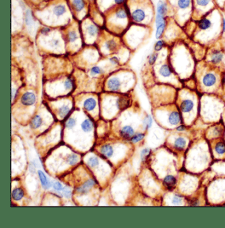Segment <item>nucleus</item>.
Returning a JSON list of instances; mask_svg holds the SVG:
<instances>
[{
	"instance_id": "1",
	"label": "nucleus",
	"mask_w": 225,
	"mask_h": 228,
	"mask_svg": "<svg viewBox=\"0 0 225 228\" xmlns=\"http://www.w3.org/2000/svg\"><path fill=\"white\" fill-rule=\"evenodd\" d=\"M217 82V78L215 74L212 73H207L205 74L202 79L203 85L207 88L213 87Z\"/></svg>"
},
{
	"instance_id": "2",
	"label": "nucleus",
	"mask_w": 225,
	"mask_h": 228,
	"mask_svg": "<svg viewBox=\"0 0 225 228\" xmlns=\"http://www.w3.org/2000/svg\"><path fill=\"white\" fill-rule=\"evenodd\" d=\"M194 107V103L191 99H186L181 102L180 108L184 113H189L192 111Z\"/></svg>"
},
{
	"instance_id": "3",
	"label": "nucleus",
	"mask_w": 225,
	"mask_h": 228,
	"mask_svg": "<svg viewBox=\"0 0 225 228\" xmlns=\"http://www.w3.org/2000/svg\"><path fill=\"white\" fill-rule=\"evenodd\" d=\"M36 102V96L31 92H26L21 97V103L25 106H31Z\"/></svg>"
},
{
	"instance_id": "4",
	"label": "nucleus",
	"mask_w": 225,
	"mask_h": 228,
	"mask_svg": "<svg viewBox=\"0 0 225 228\" xmlns=\"http://www.w3.org/2000/svg\"><path fill=\"white\" fill-rule=\"evenodd\" d=\"M168 121L171 125L176 126L182 122V117L178 111L173 110L168 115Z\"/></svg>"
},
{
	"instance_id": "5",
	"label": "nucleus",
	"mask_w": 225,
	"mask_h": 228,
	"mask_svg": "<svg viewBox=\"0 0 225 228\" xmlns=\"http://www.w3.org/2000/svg\"><path fill=\"white\" fill-rule=\"evenodd\" d=\"M176 183H177V180L173 175H167L163 180L164 186L169 190L174 189L176 185Z\"/></svg>"
},
{
	"instance_id": "6",
	"label": "nucleus",
	"mask_w": 225,
	"mask_h": 228,
	"mask_svg": "<svg viewBox=\"0 0 225 228\" xmlns=\"http://www.w3.org/2000/svg\"><path fill=\"white\" fill-rule=\"evenodd\" d=\"M120 135L124 139H130L131 138L135 135V132L133 128L130 126H126L123 127L120 130Z\"/></svg>"
},
{
	"instance_id": "7",
	"label": "nucleus",
	"mask_w": 225,
	"mask_h": 228,
	"mask_svg": "<svg viewBox=\"0 0 225 228\" xmlns=\"http://www.w3.org/2000/svg\"><path fill=\"white\" fill-rule=\"evenodd\" d=\"M130 104V99L127 96L120 97L117 99L116 106L120 110H124L129 107Z\"/></svg>"
},
{
	"instance_id": "8",
	"label": "nucleus",
	"mask_w": 225,
	"mask_h": 228,
	"mask_svg": "<svg viewBox=\"0 0 225 228\" xmlns=\"http://www.w3.org/2000/svg\"><path fill=\"white\" fill-rule=\"evenodd\" d=\"M131 17L134 21L137 23H141L145 19L146 14L143 10L137 9L131 13Z\"/></svg>"
},
{
	"instance_id": "9",
	"label": "nucleus",
	"mask_w": 225,
	"mask_h": 228,
	"mask_svg": "<svg viewBox=\"0 0 225 228\" xmlns=\"http://www.w3.org/2000/svg\"><path fill=\"white\" fill-rule=\"evenodd\" d=\"M224 55L219 50H214L211 55V62L214 65L219 64L223 61Z\"/></svg>"
},
{
	"instance_id": "10",
	"label": "nucleus",
	"mask_w": 225,
	"mask_h": 228,
	"mask_svg": "<svg viewBox=\"0 0 225 228\" xmlns=\"http://www.w3.org/2000/svg\"><path fill=\"white\" fill-rule=\"evenodd\" d=\"M95 185V181L94 180H89V181H86L83 185L77 188V191L79 193H81V194H86L89 192V189H91V188L93 186Z\"/></svg>"
},
{
	"instance_id": "11",
	"label": "nucleus",
	"mask_w": 225,
	"mask_h": 228,
	"mask_svg": "<svg viewBox=\"0 0 225 228\" xmlns=\"http://www.w3.org/2000/svg\"><path fill=\"white\" fill-rule=\"evenodd\" d=\"M159 73L162 78H170L172 75V71L169 65L167 64V63H164V64H162L160 67V68L159 70Z\"/></svg>"
},
{
	"instance_id": "12",
	"label": "nucleus",
	"mask_w": 225,
	"mask_h": 228,
	"mask_svg": "<svg viewBox=\"0 0 225 228\" xmlns=\"http://www.w3.org/2000/svg\"><path fill=\"white\" fill-rule=\"evenodd\" d=\"M120 81L118 78H112L108 80L107 85L108 89L112 91H116L119 90L120 87Z\"/></svg>"
},
{
	"instance_id": "13",
	"label": "nucleus",
	"mask_w": 225,
	"mask_h": 228,
	"mask_svg": "<svg viewBox=\"0 0 225 228\" xmlns=\"http://www.w3.org/2000/svg\"><path fill=\"white\" fill-rule=\"evenodd\" d=\"M187 144L186 139L182 137L177 138L174 141V148L178 151H182L185 147H186Z\"/></svg>"
},
{
	"instance_id": "14",
	"label": "nucleus",
	"mask_w": 225,
	"mask_h": 228,
	"mask_svg": "<svg viewBox=\"0 0 225 228\" xmlns=\"http://www.w3.org/2000/svg\"><path fill=\"white\" fill-rule=\"evenodd\" d=\"M38 174L40 180H41V184H42V186L44 187V189H45L46 190L49 189L51 187V183L49 181V180H48L47 179V177H46V175H45V173H44L42 171L39 170L38 171Z\"/></svg>"
},
{
	"instance_id": "15",
	"label": "nucleus",
	"mask_w": 225,
	"mask_h": 228,
	"mask_svg": "<svg viewBox=\"0 0 225 228\" xmlns=\"http://www.w3.org/2000/svg\"><path fill=\"white\" fill-rule=\"evenodd\" d=\"M167 11L168 8L166 3L162 0H160L157 3V7H156V13L165 16L167 13Z\"/></svg>"
},
{
	"instance_id": "16",
	"label": "nucleus",
	"mask_w": 225,
	"mask_h": 228,
	"mask_svg": "<svg viewBox=\"0 0 225 228\" xmlns=\"http://www.w3.org/2000/svg\"><path fill=\"white\" fill-rule=\"evenodd\" d=\"M212 26V23L209 19L203 18L198 22V27L201 30L206 31L210 29Z\"/></svg>"
},
{
	"instance_id": "17",
	"label": "nucleus",
	"mask_w": 225,
	"mask_h": 228,
	"mask_svg": "<svg viewBox=\"0 0 225 228\" xmlns=\"http://www.w3.org/2000/svg\"><path fill=\"white\" fill-rule=\"evenodd\" d=\"M96 105V102L93 98H89L86 99L83 103V107L88 111H91L94 110Z\"/></svg>"
},
{
	"instance_id": "18",
	"label": "nucleus",
	"mask_w": 225,
	"mask_h": 228,
	"mask_svg": "<svg viewBox=\"0 0 225 228\" xmlns=\"http://www.w3.org/2000/svg\"><path fill=\"white\" fill-rule=\"evenodd\" d=\"M101 154L106 157H110L114 154V150L110 145H104L101 148Z\"/></svg>"
},
{
	"instance_id": "19",
	"label": "nucleus",
	"mask_w": 225,
	"mask_h": 228,
	"mask_svg": "<svg viewBox=\"0 0 225 228\" xmlns=\"http://www.w3.org/2000/svg\"><path fill=\"white\" fill-rule=\"evenodd\" d=\"M82 130L85 132H91L93 128V124L89 119H86L81 124Z\"/></svg>"
},
{
	"instance_id": "20",
	"label": "nucleus",
	"mask_w": 225,
	"mask_h": 228,
	"mask_svg": "<svg viewBox=\"0 0 225 228\" xmlns=\"http://www.w3.org/2000/svg\"><path fill=\"white\" fill-rule=\"evenodd\" d=\"M24 197V192L23 190L20 189V188H17L15 189L13 192H12V197L15 201H19Z\"/></svg>"
},
{
	"instance_id": "21",
	"label": "nucleus",
	"mask_w": 225,
	"mask_h": 228,
	"mask_svg": "<svg viewBox=\"0 0 225 228\" xmlns=\"http://www.w3.org/2000/svg\"><path fill=\"white\" fill-rule=\"evenodd\" d=\"M53 12L57 17H59L66 13V7L63 5H58L54 7Z\"/></svg>"
},
{
	"instance_id": "22",
	"label": "nucleus",
	"mask_w": 225,
	"mask_h": 228,
	"mask_svg": "<svg viewBox=\"0 0 225 228\" xmlns=\"http://www.w3.org/2000/svg\"><path fill=\"white\" fill-rule=\"evenodd\" d=\"M166 26V23H164L161 25L156 27V33H155V37L156 39H159L161 38L162 36L164 31H165Z\"/></svg>"
},
{
	"instance_id": "23",
	"label": "nucleus",
	"mask_w": 225,
	"mask_h": 228,
	"mask_svg": "<svg viewBox=\"0 0 225 228\" xmlns=\"http://www.w3.org/2000/svg\"><path fill=\"white\" fill-rule=\"evenodd\" d=\"M215 151L219 155H223L225 154V143L222 142L216 143L215 146Z\"/></svg>"
},
{
	"instance_id": "24",
	"label": "nucleus",
	"mask_w": 225,
	"mask_h": 228,
	"mask_svg": "<svg viewBox=\"0 0 225 228\" xmlns=\"http://www.w3.org/2000/svg\"><path fill=\"white\" fill-rule=\"evenodd\" d=\"M42 122V121L41 117H40L39 115L35 116L31 121V127L33 128L34 129L38 128H39L41 126Z\"/></svg>"
},
{
	"instance_id": "25",
	"label": "nucleus",
	"mask_w": 225,
	"mask_h": 228,
	"mask_svg": "<svg viewBox=\"0 0 225 228\" xmlns=\"http://www.w3.org/2000/svg\"><path fill=\"white\" fill-rule=\"evenodd\" d=\"M73 5L77 12L81 11L85 7V3L83 0H73Z\"/></svg>"
},
{
	"instance_id": "26",
	"label": "nucleus",
	"mask_w": 225,
	"mask_h": 228,
	"mask_svg": "<svg viewBox=\"0 0 225 228\" xmlns=\"http://www.w3.org/2000/svg\"><path fill=\"white\" fill-rule=\"evenodd\" d=\"M70 109L68 105H63L58 110V113L59 115L60 116V117L64 118L66 117V116L68 114V113H70Z\"/></svg>"
},
{
	"instance_id": "27",
	"label": "nucleus",
	"mask_w": 225,
	"mask_h": 228,
	"mask_svg": "<svg viewBox=\"0 0 225 228\" xmlns=\"http://www.w3.org/2000/svg\"><path fill=\"white\" fill-rule=\"evenodd\" d=\"M152 125V118L151 115H147L143 121V126L145 130L149 129Z\"/></svg>"
},
{
	"instance_id": "28",
	"label": "nucleus",
	"mask_w": 225,
	"mask_h": 228,
	"mask_svg": "<svg viewBox=\"0 0 225 228\" xmlns=\"http://www.w3.org/2000/svg\"><path fill=\"white\" fill-rule=\"evenodd\" d=\"M191 0H178V6L181 9H187L190 6Z\"/></svg>"
},
{
	"instance_id": "29",
	"label": "nucleus",
	"mask_w": 225,
	"mask_h": 228,
	"mask_svg": "<svg viewBox=\"0 0 225 228\" xmlns=\"http://www.w3.org/2000/svg\"><path fill=\"white\" fill-rule=\"evenodd\" d=\"M105 48L108 51H114L116 49V43L113 40L108 41L105 43Z\"/></svg>"
},
{
	"instance_id": "30",
	"label": "nucleus",
	"mask_w": 225,
	"mask_h": 228,
	"mask_svg": "<svg viewBox=\"0 0 225 228\" xmlns=\"http://www.w3.org/2000/svg\"><path fill=\"white\" fill-rule=\"evenodd\" d=\"M165 46V42L163 40H159V41L155 43L154 46V50L155 52H159Z\"/></svg>"
},
{
	"instance_id": "31",
	"label": "nucleus",
	"mask_w": 225,
	"mask_h": 228,
	"mask_svg": "<svg viewBox=\"0 0 225 228\" xmlns=\"http://www.w3.org/2000/svg\"><path fill=\"white\" fill-rule=\"evenodd\" d=\"M151 151L149 148H145V149H144L141 151V152L140 156H141V159L142 161H145V160L147 159L148 156L150 155Z\"/></svg>"
},
{
	"instance_id": "32",
	"label": "nucleus",
	"mask_w": 225,
	"mask_h": 228,
	"mask_svg": "<svg viewBox=\"0 0 225 228\" xmlns=\"http://www.w3.org/2000/svg\"><path fill=\"white\" fill-rule=\"evenodd\" d=\"M87 33L88 34H89V35L91 36H95L96 35V34H97L98 33V28L96 27V26L95 25H89V27H88L87 28Z\"/></svg>"
},
{
	"instance_id": "33",
	"label": "nucleus",
	"mask_w": 225,
	"mask_h": 228,
	"mask_svg": "<svg viewBox=\"0 0 225 228\" xmlns=\"http://www.w3.org/2000/svg\"><path fill=\"white\" fill-rule=\"evenodd\" d=\"M67 162L69 163L70 165H74L78 162V157L75 154L70 155L67 158Z\"/></svg>"
},
{
	"instance_id": "34",
	"label": "nucleus",
	"mask_w": 225,
	"mask_h": 228,
	"mask_svg": "<svg viewBox=\"0 0 225 228\" xmlns=\"http://www.w3.org/2000/svg\"><path fill=\"white\" fill-rule=\"evenodd\" d=\"M32 22H33V17H32L31 11L29 9H28L25 13V23L27 25L30 26L32 24Z\"/></svg>"
},
{
	"instance_id": "35",
	"label": "nucleus",
	"mask_w": 225,
	"mask_h": 228,
	"mask_svg": "<svg viewBox=\"0 0 225 228\" xmlns=\"http://www.w3.org/2000/svg\"><path fill=\"white\" fill-rule=\"evenodd\" d=\"M145 137V134L143 133H138L135 134L133 137L131 138V142L133 143H138L141 141Z\"/></svg>"
},
{
	"instance_id": "36",
	"label": "nucleus",
	"mask_w": 225,
	"mask_h": 228,
	"mask_svg": "<svg viewBox=\"0 0 225 228\" xmlns=\"http://www.w3.org/2000/svg\"><path fill=\"white\" fill-rule=\"evenodd\" d=\"M88 165H89L90 167H95L96 166H97L98 165L99 163V161H98V159L95 157H90L89 159L88 160Z\"/></svg>"
},
{
	"instance_id": "37",
	"label": "nucleus",
	"mask_w": 225,
	"mask_h": 228,
	"mask_svg": "<svg viewBox=\"0 0 225 228\" xmlns=\"http://www.w3.org/2000/svg\"><path fill=\"white\" fill-rule=\"evenodd\" d=\"M223 132V129L221 127H218L216 126L213 129H212L211 132V134L212 136H219L220 135L222 134Z\"/></svg>"
},
{
	"instance_id": "38",
	"label": "nucleus",
	"mask_w": 225,
	"mask_h": 228,
	"mask_svg": "<svg viewBox=\"0 0 225 228\" xmlns=\"http://www.w3.org/2000/svg\"><path fill=\"white\" fill-rule=\"evenodd\" d=\"M158 58V54L156 52L152 53L148 57V63L150 65H153L155 63L156 60Z\"/></svg>"
},
{
	"instance_id": "39",
	"label": "nucleus",
	"mask_w": 225,
	"mask_h": 228,
	"mask_svg": "<svg viewBox=\"0 0 225 228\" xmlns=\"http://www.w3.org/2000/svg\"><path fill=\"white\" fill-rule=\"evenodd\" d=\"M68 38H69V41L71 42H74L77 39L78 36H77V34L76 33L75 31H70L69 33Z\"/></svg>"
},
{
	"instance_id": "40",
	"label": "nucleus",
	"mask_w": 225,
	"mask_h": 228,
	"mask_svg": "<svg viewBox=\"0 0 225 228\" xmlns=\"http://www.w3.org/2000/svg\"><path fill=\"white\" fill-rule=\"evenodd\" d=\"M62 191L63 195L66 198H69L71 197V189H70V188H68L67 186L63 187Z\"/></svg>"
},
{
	"instance_id": "41",
	"label": "nucleus",
	"mask_w": 225,
	"mask_h": 228,
	"mask_svg": "<svg viewBox=\"0 0 225 228\" xmlns=\"http://www.w3.org/2000/svg\"><path fill=\"white\" fill-rule=\"evenodd\" d=\"M76 125V120L74 119V118H69L67 121L66 122V126L67 128H72L73 126H75Z\"/></svg>"
},
{
	"instance_id": "42",
	"label": "nucleus",
	"mask_w": 225,
	"mask_h": 228,
	"mask_svg": "<svg viewBox=\"0 0 225 228\" xmlns=\"http://www.w3.org/2000/svg\"><path fill=\"white\" fill-rule=\"evenodd\" d=\"M73 80H72L71 79H70V78H68L66 80L65 83H64V87H65L66 89H67V90L71 89V88L73 87Z\"/></svg>"
},
{
	"instance_id": "43",
	"label": "nucleus",
	"mask_w": 225,
	"mask_h": 228,
	"mask_svg": "<svg viewBox=\"0 0 225 228\" xmlns=\"http://www.w3.org/2000/svg\"><path fill=\"white\" fill-rule=\"evenodd\" d=\"M211 0H196V3L200 7H206L210 3Z\"/></svg>"
},
{
	"instance_id": "44",
	"label": "nucleus",
	"mask_w": 225,
	"mask_h": 228,
	"mask_svg": "<svg viewBox=\"0 0 225 228\" xmlns=\"http://www.w3.org/2000/svg\"><path fill=\"white\" fill-rule=\"evenodd\" d=\"M102 72V70L101 68H100L98 66H95L92 67L91 70V74L92 75H96L101 74Z\"/></svg>"
},
{
	"instance_id": "45",
	"label": "nucleus",
	"mask_w": 225,
	"mask_h": 228,
	"mask_svg": "<svg viewBox=\"0 0 225 228\" xmlns=\"http://www.w3.org/2000/svg\"><path fill=\"white\" fill-rule=\"evenodd\" d=\"M183 201L182 197H181L180 195H175L173 197V199H172V202H173L174 204H178L181 203Z\"/></svg>"
},
{
	"instance_id": "46",
	"label": "nucleus",
	"mask_w": 225,
	"mask_h": 228,
	"mask_svg": "<svg viewBox=\"0 0 225 228\" xmlns=\"http://www.w3.org/2000/svg\"><path fill=\"white\" fill-rule=\"evenodd\" d=\"M53 187L55 190H58V191L62 190V189H63V186L62 185V184L59 183V182L54 183V185H53Z\"/></svg>"
},
{
	"instance_id": "47",
	"label": "nucleus",
	"mask_w": 225,
	"mask_h": 228,
	"mask_svg": "<svg viewBox=\"0 0 225 228\" xmlns=\"http://www.w3.org/2000/svg\"><path fill=\"white\" fill-rule=\"evenodd\" d=\"M50 28H48V27L43 28V29L41 30V33L42 34H45V35L48 34V33H50Z\"/></svg>"
},
{
	"instance_id": "48",
	"label": "nucleus",
	"mask_w": 225,
	"mask_h": 228,
	"mask_svg": "<svg viewBox=\"0 0 225 228\" xmlns=\"http://www.w3.org/2000/svg\"><path fill=\"white\" fill-rule=\"evenodd\" d=\"M50 45L52 47L57 46L59 45V41H58V40H56V39L52 40L51 42H50Z\"/></svg>"
},
{
	"instance_id": "49",
	"label": "nucleus",
	"mask_w": 225,
	"mask_h": 228,
	"mask_svg": "<svg viewBox=\"0 0 225 228\" xmlns=\"http://www.w3.org/2000/svg\"><path fill=\"white\" fill-rule=\"evenodd\" d=\"M110 61L112 64H117V63L119 62V60L117 57H112L110 59Z\"/></svg>"
},
{
	"instance_id": "50",
	"label": "nucleus",
	"mask_w": 225,
	"mask_h": 228,
	"mask_svg": "<svg viewBox=\"0 0 225 228\" xmlns=\"http://www.w3.org/2000/svg\"><path fill=\"white\" fill-rule=\"evenodd\" d=\"M186 129V126H185L184 125H181L178 126L177 128H176V130L178 131V132H183Z\"/></svg>"
},
{
	"instance_id": "51",
	"label": "nucleus",
	"mask_w": 225,
	"mask_h": 228,
	"mask_svg": "<svg viewBox=\"0 0 225 228\" xmlns=\"http://www.w3.org/2000/svg\"><path fill=\"white\" fill-rule=\"evenodd\" d=\"M125 1L126 0H114V2L118 5H121V4L125 2Z\"/></svg>"
},
{
	"instance_id": "52",
	"label": "nucleus",
	"mask_w": 225,
	"mask_h": 228,
	"mask_svg": "<svg viewBox=\"0 0 225 228\" xmlns=\"http://www.w3.org/2000/svg\"><path fill=\"white\" fill-rule=\"evenodd\" d=\"M29 169H30V171L31 172V173H34V171H35V168H34V165H33V164H31V165H30Z\"/></svg>"
},
{
	"instance_id": "53",
	"label": "nucleus",
	"mask_w": 225,
	"mask_h": 228,
	"mask_svg": "<svg viewBox=\"0 0 225 228\" xmlns=\"http://www.w3.org/2000/svg\"><path fill=\"white\" fill-rule=\"evenodd\" d=\"M222 27H223V32H224L225 31V19H223Z\"/></svg>"
},
{
	"instance_id": "54",
	"label": "nucleus",
	"mask_w": 225,
	"mask_h": 228,
	"mask_svg": "<svg viewBox=\"0 0 225 228\" xmlns=\"http://www.w3.org/2000/svg\"><path fill=\"white\" fill-rule=\"evenodd\" d=\"M15 95H16V92L15 93V89H12V99H13V100L14 99Z\"/></svg>"
},
{
	"instance_id": "55",
	"label": "nucleus",
	"mask_w": 225,
	"mask_h": 228,
	"mask_svg": "<svg viewBox=\"0 0 225 228\" xmlns=\"http://www.w3.org/2000/svg\"><path fill=\"white\" fill-rule=\"evenodd\" d=\"M223 85H224V86L225 87V75L224 76L223 78Z\"/></svg>"
}]
</instances>
